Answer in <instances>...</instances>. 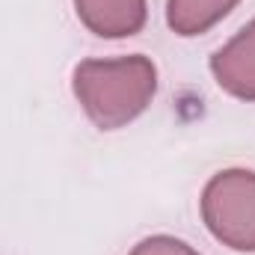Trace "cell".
Instances as JSON below:
<instances>
[{"mask_svg":"<svg viewBox=\"0 0 255 255\" xmlns=\"http://www.w3.org/2000/svg\"><path fill=\"white\" fill-rule=\"evenodd\" d=\"M74 95L101 130H116L145 113L157 92V68L148 57L130 54L116 60H83L74 68Z\"/></svg>","mask_w":255,"mask_h":255,"instance_id":"6da1fadb","label":"cell"},{"mask_svg":"<svg viewBox=\"0 0 255 255\" xmlns=\"http://www.w3.org/2000/svg\"><path fill=\"white\" fill-rule=\"evenodd\" d=\"M208 232L235 253H255V172L223 169L202 193Z\"/></svg>","mask_w":255,"mask_h":255,"instance_id":"7a4b0ae2","label":"cell"},{"mask_svg":"<svg viewBox=\"0 0 255 255\" xmlns=\"http://www.w3.org/2000/svg\"><path fill=\"white\" fill-rule=\"evenodd\" d=\"M217 86L241 101H255V18L211 57Z\"/></svg>","mask_w":255,"mask_h":255,"instance_id":"3957f363","label":"cell"},{"mask_svg":"<svg viewBox=\"0 0 255 255\" xmlns=\"http://www.w3.org/2000/svg\"><path fill=\"white\" fill-rule=\"evenodd\" d=\"M80 24L101 39H128L145 27V0H74Z\"/></svg>","mask_w":255,"mask_h":255,"instance_id":"277c9868","label":"cell"},{"mask_svg":"<svg viewBox=\"0 0 255 255\" xmlns=\"http://www.w3.org/2000/svg\"><path fill=\"white\" fill-rule=\"evenodd\" d=\"M241 0H166V24L178 36H199L223 21Z\"/></svg>","mask_w":255,"mask_h":255,"instance_id":"5b68a950","label":"cell"},{"mask_svg":"<svg viewBox=\"0 0 255 255\" xmlns=\"http://www.w3.org/2000/svg\"><path fill=\"white\" fill-rule=\"evenodd\" d=\"M130 255H202L196 253L190 244L178 241V238H169V235H154V238H145L139 241Z\"/></svg>","mask_w":255,"mask_h":255,"instance_id":"8992f818","label":"cell"}]
</instances>
